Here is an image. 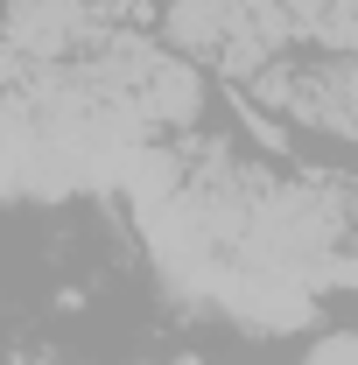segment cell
Returning a JSON list of instances; mask_svg holds the SVG:
<instances>
[{"mask_svg":"<svg viewBox=\"0 0 358 365\" xmlns=\"http://www.w3.org/2000/svg\"><path fill=\"white\" fill-rule=\"evenodd\" d=\"M316 309H323V295L310 281L274 274V267H246V260H225L211 295H204V317H225L246 337H295V330L316 323Z\"/></svg>","mask_w":358,"mask_h":365,"instance_id":"cell-1","label":"cell"},{"mask_svg":"<svg viewBox=\"0 0 358 365\" xmlns=\"http://www.w3.org/2000/svg\"><path fill=\"white\" fill-rule=\"evenodd\" d=\"M106 36L98 0H7L0 7V49L14 71H56L78 63Z\"/></svg>","mask_w":358,"mask_h":365,"instance_id":"cell-2","label":"cell"},{"mask_svg":"<svg viewBox=\"0 0 358 365\" xmlns=\"http://www.w3.org/2000/svg\"><path fill=\"white\" fill-rule=\"evenodd\" d=\"M281 127H302V134L358 148V56H330L323 49L316 63H288Z\"/></svg>","mask_w":358,"mask_h":365,"instance_id":"cell-3","label":"cell"},{"mask_svg":"<svg viewBox=\"0 0 358 365\" xmlns=\"http://www.w3.org/2000/svg\"><path fill=\"white\" fill-rule=\"evenodd\" d=\"M246 0H169L162 7V43L190 56V63H218V49L232 43V21H239Z\"/></svg>","mask_w":358,"mask_h":365,"instance_id":"cell-4","label":"cell"},{"mask_svg":"<svg viewBox=\"0 0 358 365\" xmlns=\"http://www.w3.org/2000/svg\"><path fill=\"white\" fill-rule=\"evenodd\" d=\"M302 365H358V323H337V330H316Z\"/></svg>","mask_w":358,"mask_h":365,"instance_id":"cell-5","label":"cell"},{"mask_svg":"<svg viewBox=\"0 0 358 365\" xmlns=\"http://www.w3.org/2000/svg\"><path fill=\"white\" fill-rule=\"evenodd\" d=\"M352 204H358V176H352Z\"/></svg>","mask_w":358,"mask_h":365,"instance_id":"cell-6","label":"cell"},{"mask_svg":"<svg viewBox=\"0 0 358 365\" xmlns=\"http://www.w3.org/2000/svg\"><path fill=\"white\" fill-rule=\"evenodd\" d=\"M29 365H56V359H29Z\"/></svg>","mask_w":358,"mask_h":365,"instance_id":"cell-7","label":"cell"},{"mask_svg":"<svg viewBox=\"0 0 358 365\" xmlns=\"http://www.w3.org/2000/svg\"><path fill=\"white\" fill-rule=\"evenodd\" d=\"M140 365H155V359H140Z\"/></svg>","mask_w":358,"mask_h":365,"instance_id":"cell-8","label":"cell"}]
</instances>
